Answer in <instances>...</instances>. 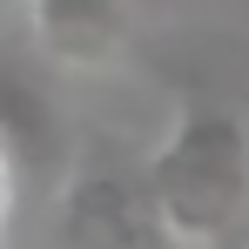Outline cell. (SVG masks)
Wrapping results in <instances>:
<instances>
[{"label":"cell","mask_w":249,"mask_h":249,"mask_svg":"<svg viewBox=\"0 0 249 249\" xmlns=\"http://www.w3.org/2000/svg\"><path fill=\"white\" fill-rule=\"evenodd\" d=\"M61 229H68L74 249H148V236H162L155 209L135 202V189L101 182V175H88V182L68 189V202H61Z\"/></svg>","instance_id":"cell-4"},{"label":"cell","mask_w":249,"mask_h":249,"mask_svg":"<svg viewBox=\"0 0 249 249\" xmlns=\"http://www.w3.org/2000/svg\"><path fill=\"white\" fill-rule=\"evenodd\" d=\"M148 209L175 243H215L249 209V128L229 108L189 101L175 135L155 148Z\"/></svg>","instance_id":"cell-1"},{"label":"cell","mask_w":249,"mask_h":249,"mask_svg":"<svg viewBox=\"0 0 249 249\" xmlns=\"http://www.w3.org/2000/svg\"><path fill=\"white\" fill-rule=\"evenodd\" d=\"M0 148H7V168H14V189H27V182L54 189L61 155H68L54 101L14 68H0Z\"/></svg>","instance_id":"cell-2"},{"label":"cell","mask_w":249,"mask_h":249,"mask_svg":"<svg viewBox=\"0 0 249 249\" xmlns=\"http://www.w3.org/2000/svg\"><path fill=\"white\" fill-rule=\"evenodd\" d=\"M34 34L68 68H101L128 47V7L122 0H20Z\"/></svg>","instance_id":"cell-3"}]
</instances>
